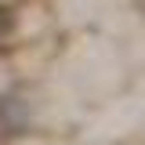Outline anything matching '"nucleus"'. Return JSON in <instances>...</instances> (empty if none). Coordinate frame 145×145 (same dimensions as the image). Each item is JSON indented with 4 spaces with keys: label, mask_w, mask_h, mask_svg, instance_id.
<instances>
[{
    "label": "nucleus",
    "mask_w": 145,
    "mask_h": 145,
    "mask_svg": "<svg viewBox=\"0 0 145 145\" xmlns=\"http://www.w3.org/2000/svg\"><path fill=\"white\" fill-rule=\"evenodd\" d=\"M11 33H15V11H11V7L0 0V44H4Z\"/></svg>",
    "instance_id": "1"
}]
</instances>
